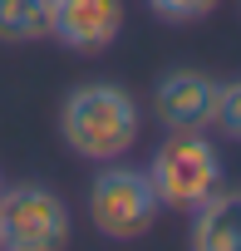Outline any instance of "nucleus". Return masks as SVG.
<instances>
[{
  "instance_id": "f257e3e1",
  "label": "nucleus",
  "mask_w": 241,
  "mask_h": 251,
  "mask_svg": "<svg viewBox=\"0 0 241 251\" xmlns=\"http://www.w3.org/2000/svg\"><path fill=\"white\" fill-rule=\"evenodd\" d=\"M59 128H64V143L79 158L113 163V158H123L138 143V108L113 84H84V89H74L64 99Z\"/></svg>"
},
{
  "instance_id": "f03ea898",
  "label": "nucleus",
  "mask_w": 241,
  "mask_h": 251,
  "mask_svg": "<svg viewBox=\"0 0 241 251\" xmlns=\"http://www.w3.org/2000/svg\"><path fill=\"white\" fill-rule=\"evenodd\" d=\"M148 182H153V192H158L163 207H172V212H197V207L217 192V182H221V158H217V148L202 138V128H197V133H172V138L158 148V158H153V168H148Z\"/></svg>"
},
{
  "instance_id": "7ed1b4c3",
  "label": "nucleus",
  "mask_w": 241,
  "mask_h": 251,
  "mask_svg": "<svg viewBox=\"0 0 241 251\" xmlns=\"http://www.w3.org/2000/svg\"><path fill=\"white\" fill-rule=\"evenodd\" d=\"M158 212H163V202H158L148 173H138V168H103L89 187V217L113 241H133V236L153 231Z\"/></svg>"
},
{
  "instance_id": "20e7f679",
  "label": "nucleus",
  "mask_w": 241,
  "mask_h": 251,
  "mask_svg": "<svg viewBox=\"0 0 241 251\" xmlns=\"http://www.w3.org/2000/svg\"><path fill=\"white\" fill-rule=\"evenodd\" d=\"M69 241V212L49 187H0V246L54 251Z\"/></svg>"
},
{
  "instance_id": "39448f33",
  "label": "nucleus",
  "mask_w": 241,
  "mask_h": 251,
  "mask_svg": "<svg viewBox=\"0 0 241 251\" xmlns=\"http://www.w3.org/2000/svg\"><path fill=\"white\" fill-rule=\"evenodd\" d=\"M123 30V0H49V35L69 50L98 54Z\"/></svg>"
},
{
  "instance_id": "423d86ee",
  "label": "nucleus",
  "mask_w": 241,
  "mask_h": 251,
  "mask_svg": "<svg viewBox=\"0 0 241 251\" xmlns=\"http://www.w3.org/2000/svg\"><path fill=\"white\" fill-rule=\"evenodd\" d=\"M158 118L172 133H197L212 123V103H217V84L197 69H177L158 84Z\"/></svg>"
},
{
  "instance_id": "0eeeda50",
  "label": "nucleus",
  "mask_w": 241,
  "mask_h": 251,
  "mask_svg": "<svg viewBox=\"0 0 241 251\" xmlns=\"http://www.w3.org/2000/svg\"><path fill=\"white\" fill-rule=\"evenodd\" d=\"M197 251H241V192H212L192 226Z\"/></svg>"
},
{
  "instance_id": "6e6552de",
  "label": "nucleus",
  "mask_w": 241,
  "mask_h": 251,
  "mask_svg": "<svg viewBox=\"0 0 241 251\" xmlns=\"http://www.w3.org/2000/svg\"><path fill=\"white\" fill-rule=\"evenodd\" d=\"M49 35V0H0V40L30 45Z\"/></svg>"
},
{
  "instance_id": "1a4fd4ad",
  "label": "nucleus",
  "mask_w": 241,
  "mask_h": 251,
  "mask_svg": "<svg viewBox=\"0 0 241 251\" xmlns=\"http://www.w3.org/2000/svg\"><path fill=\"white\" fill-rule=\"evenodd\" d=\"M212 123H217L226 138H241V84H217Z\"/></svg>"
},
{
  "instance_id": "9d476101",
  "label": "nucleus",
  "mask_w": 241,
  "mask_h": 251,
  "mask_svg": "<svg viewBox=\"0 0 241 251\" xmlns=\"http://www.w3.org/2000/svg\"><path fill=\"white\" fill-rule=\"evenodd\" d=\"M153 15L172 20V25H192V20H207L217 10V0H148Z\"/></svg>"
},
{
  "instance_id": "9b49d317",
  "label": "nucleus",
  "mask_w": 241,
  "mask_h": 251,
  "mask_svg": "<svg viewBox=\"0 0 241 251\" xmlns=\"http://www.w3.org/2000/svg\"><path fill=\"white\" fill-rule=\"evenodd\" d=\"M0 187H5V182H0Z\"/></svg>"
}]
</instances>
